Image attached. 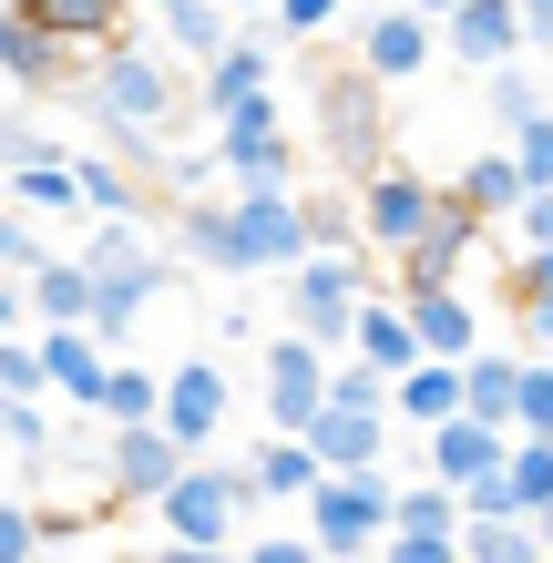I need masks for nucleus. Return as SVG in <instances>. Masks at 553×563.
Here are the masks:
<instances>
[{"instance_id":"nucleus-1","label":"nucleus","mask_w":553,"mask_h":563,"mask_svg":"<svg viewBox=\"0 0 553 563\" xmlns=\"http://www.w3.org/2000/svg\"><path fill=\"white\" fill-rule=\"evenodd\" d=\"M185 62L175 52H154V42H134L123 31L113 52H92L82 62V103H92V123H103V144L123 154V164H144L154 154V134H175V113H185Z\"/></svg>"},{"instance_id":"nucleus-2","label":"nucleus","mask_w":553,"mask_h":563,"mask_svg":"<svg viewBox=\"0 0 553 563\" xmlns=\"http://www.w3.org/2000/svg\"><path fill=\"white\" fill-rule=\"evenodd\" d=\"M360 297H369V256H360V246H339V256H298V267L277 277V318L339 358V349H349V328H360Z\"/></svg>"},{"instance_id":"nucleus-3","label":"nucleus","mask_w":553,"mask_h":563,"mask_svg":"<svg viewBox=\"0 0 553 563\" xmlns=\"http://www.w3.org/2000/svg\"><path fill=\"white\" fill-rule=\"evenodd\" d=\"M389 503H400V482H389L379 461H369V472H329V482H318L308 503H298V533L329 553V563L379 553V543H389Z\"/></svg>"},{"instance_id":"nucleus-4","label":"nucleus","mask_w":553,"mask_h":563,"mask_svg":"<svg viewBox=\"0 0 553 563\" xmlns=\"http://www.w3.org/2000/svg\"><path fill=\"white\" fill-rule=\"evenodd\" d=\"M308 103H318V154H329V175H349V185H360L369 164H379V113H389V82H369L360 62H329Z\"/></svg>"},{"instance_id":"nucleus-5","label":"nucleus","mask_w":553,"mask_h":563,"mask_svg":"<svg viewBox=\"0 0 553 563\" xmlns=\"http://www.w3.org/2000/svg\"><path fill=\"white\" fill-rule=\"evenodd\" d=\"M246 512H256L246 461H185V472L165 482V503H154L165 543H236V522H246Z\"/></svg>"},{"instance_id":"nucleus-6","label":"nucleus","mask_w":553,"mask_h":563,"mask_svg":"<svg viewBox=\"0 0 553 563\" xmlns=\"http://www.w3.org/2000/svg\"><path fill=\"white\" fill-rule=\"evenodd\" d=\"M431 206H441V175L379 154L369 175H360V246H369V256H410L420 225H431Z\"/></svg>"},{"instance_id":"nucleus-7","label":"nucleus","mask_w":553,"mask_h":563,"mask_svg":"<svg viewBox=\"0 0 553 563\" xmlns=\"http://www.w3.org/2000/svg\"><path fill=\"white\" fill-rule=\"evenodd\" d=\"M431 52H441V21L431 11H410V0H379V11H349V62H360L369 82H420L431 73Z\"/></svg>"},{"instance_id":"nucleus-8","label":"nucleus","mask_w":553,"mask_h":563,"mask_svg":"<svg viewBox=\"0 0 553 563\" xmlns=\"http://www.w3.org/2000/svg\"><path fill=\"white\" fill-rule=\"evenodd\" d=\"M215 164H225V185H287L298 195V134H287V113H277V92H256L246 113H225L215 123Z\"/></svg>"},{"instance_id":"nucleus-9","label":"nucleus","mask_w":553,"mask_h":563,"mask_svg":"<svg viewBox=\"0 0 553 563\" xmlns=\"http://www.w3.org/2000/svg\"><path fill=\"white\" fill-rule=\"evenodd\" d=\"M175 472H185V441H175L165 420H123V430H103V492H113V512H123V503L154 512Z\"/></svg>"},{"instance_id":"nucleus-10","label":"nucleus","mask_w":553,"mask_h":563,"mask_svg":"<svg viewBox=\"0 0 553 563\" xmlns=\"http://www.w3.org/2000/svg\"><path fill=\"white\" fill-rule=\"evenodd\" d=\"M236 206V256H246V277H287L308 256V216H298V195L287 185H246V195H225Z\"/></svg>"},{"instance_id":"nucleus-11","label":"nucleus","mask_w":553,"mask_h":563,"mask_svg":"<svg viewBox=\"0 0 553 563\" xmlns=\"http://www.w3.org/2000/svg\"><path fill=\"white\" fill-rule=\"evenodd\" d=\"M482 236H493V216H472L462 195L441 185V206H431V225H420V246L400 256V287H462V267L482 256Z\"/></svg>"},{"instance_id":"nucleus-12","label":"nucleus","mask_w":553,"mask_h":563,"mask_svg":"<svg viewBox=\"0 0 553 563\" xmlns=\"http://www.w3.org/2000/svg\"><path fill=\"white\" fill-rule=\"evenodd\" d=\"M318 410H329V349L277 328L267 339V430H308Z\"/></svg>"},{"instance_id":"nucleus-13","label":"nucleus","mask_w":553,"mask_h":563,"mask_svg":"<svg viewBox=\"0 0 553 563\" xmlns=\"http://www.w3.org/2000/svg\"><path fill=\"white\" fill-rule=\"evenodd\" d=\"M256 92H277V42H267V31H236V42H225L206 73H195L185 103L206 113V123H225V113H246Z\"/></svg>"},{"instance_id":"nucleus-14","label":"nucleus","mask_w":553,"mask_h":563,"mask_svg":"<svg viewBox=\"0 0 553 563\" xmlns=\"http://www.w3.org/2000/svg\"><path fill=\"white\" fill-rule=\"evenodd\" d=\"M225 400H236V389H225L215 358H185V369H165V410H154V420L185 441V461H206V441L225 430Z\"/></svg>"},{"instance_id":"nucleus-15","label":"nucleus","mask_w":553,"mask_h":563,"mask_svg":"<svg viewBox=\"0 0 553 563\" xmlns=\"http://www.w3.org/2000/svg\"><path fill=\"white\" fill-rule=\"evenodd\" d=\"M502 451H512V430H493V420H441V430H420V472L431 482H451V492H472V482H493L502 472Z\"/></svg>"},{"instance_id":"nucleus-16","label":"nucleus","mask_w":553,"mask_h":563,"mask_svg":"<svg viewBox=\"0 0 553 563\" xmlns=\"http://www.w3.org/2000/svg\"><path fill=\"white\" fill-rule=\"evenodd\" d=\"M441 52H451V62H472V73H493V62L523 52V11H512V0H451Z\"/></svg>"},{"instance_id":"nucleus-17","label":"nucleus","mask_w":553,"mask_h":563,"mask_svg":"<svg viewBox=\"0 0 553 563\" xmlns=\"http://www.w3.org/2000/svg\"><path fill=\"white\" fill-rule=\"evenodd\" d=\"M0 82H21V92H62V82H82V62L62 52L31 11H0Z\"/></svg>"},{"instance_id":"nucleus-18","label":"nucleus","mask_w":553,"mask_h":563,"mask_svg":"<svg viewBox=\"0 0 553 563\" xmlns=\"http://www.w3.org/2000/svg\"><path fill=\"white\" fill-rule=\"evenodd\" d=\"M410 308V339H420V358H472L482 349V318H472V297L462 287H389Z\"/></svg>"},{"instance_id":"nucleus-19","label":"nucleus","mask_w":553,"mask_h":563,"mask_svg":"<svg viewBox=\"0 0 553 563\" xmlns=\"http://www.w3.org/2000/svg\"><path fill=\"white\" fill-rule=\"evenodd\" d=\"M42 379H52V400H73V410H92L103 400V369H113V349L92 339V328H42Z\"/></svg>"},{"instance_id":"nucleus-20","label":"nucleus","mask_w":553,"mask_h":563,"mask_svg":"<svg viewBox=\"0 0 553 563\" xmlns=\"http://www.w3.org/2000/svg\"><path fill=\"white\" fill-rule=\"evenodd\" d=\"M298 441L318 451V472H369V461L389 451V420H379V410H349V400H329V410H318V420L298 430Z\"/></svg>"},{"instance_id":"nucleus-21","label":"nucleus","mask_w":553,"mask_h":563,"mask_svg":"<svg viewBox=\"0 0 553 563\" xmlns=\"http://www.w3.org/2000/svg\"><path fill=\"white\" fill-rule=\"evenodd\" d=\"M175 256H195L206 277H246V256H236V206H225V195H185V206H175Z\"/></svg>"},{"instance_id":"nucleus-22","label":"nucleus","mask_w":553,"mask_h":563,"mask_svg":"<svg viewBox=\"0 0 553 563\" xmlns=\"http://www.w3.org/2000/svg\"><path fill=\"white\" fill-rule=\"evenodd\" d=\"M339 358H369V369L379 379H400V369H420V339H410V308H400V297H360V328H349V349Z\"/></svg>"},{"instance_id":"nucleus-23","label":"nucleus","mask_w":553,"mask_h":563,"mask_svg":"<svg viewBox=\"0 0 553 563\" xmlns=\"http://www.w3.org/2000/svg\"><path fill=\"white\" fill-rule=\"evenodd\" d=\"M21 11L42 21L52 42L73 52V62H92V52H113V42H123V21H134V11H123V0H21Z\"/></svg>"},{"instance_id":"nucleus-24","label":"nucleus","mask_w":553,"mask_h":563,"mask_svg":"<svg viewBox=\"0 0 553 563\" xmlns=\"http://www.w3.org/2000/svg\"><path fill=\"white\" fill-rule=\"evenodd\" d=\"M21 308L42 318V328H82V318H92V267H82V256H62V246H52L42 267L21 277Z\"/></svg>"},{"instance_id":"nucleus-25","label":"nucleus","mask_w":553,"mask_h":563,"mask_svg":"<svg viewBox=\"0 0 553 563\" xmlns=\"http://www.w3.org/2000/svg\"><path fill=\"white\" fill-rule=\"evenodd\" d=\"M246 482H256V503H308L329 472H318V451L298 441V430H267V441L246 451Z\"/></svg>"},{"instance_id":"nucleus-26","label":"nucleus","mask_w":553,"mask_h":563,"mask_svg":"<svg viewBox=\"0 0 553 563\" xmlns=\"http://www.w3.org/2000/svg\"><path fill=\"white\" fill-rule=\"evenodd\" d=\"M389 420H410V430L462 420V358H420V369H400V379H389Z\"/></svg>"},{"instance_id":"nucleus-27","label":"nucleus","mask_w":553,"mask_h":563,"mask_svg":"<svg viewBox=\"0 0 553 563\" xmlns=\"http://www.w3.org/2000/svg\"><path fill=\"white\" fill-rule=\"evenodd\" d=\"M512 389H523V339H502V349H472V358H462V410H472V420L512 430Z\"/></svg>"},{"instance_id":"nucleus-28","label":"nucleus","mask_w":553,"mask_h":563,"mask_svg":"<svg viewBox=\"0 0 553 563\" xmlns=\"http://www.w3.org/2000/svg\"><path fill=\"white\" fill-rule=\"evenodd\" d=\"M73 185H82V216H134V225H144V206H154L144 175H134L113 144H103V154H73Z\"/></svg>"},{"instance_id":"nucleus-29","label":"nucleus","mask_w":553,"mask_h":563,"mask_svg":"<svg viewBox=\"0 0 553 563\" xmlns=\"http://www.w3.org/2000/svg\"><path fill=\"white\" fill-rule=\"evenodd\" d=\"M236 11H225V0H175V11H165V52L185 62V73H206V62L225 52V42H236Z\"/></svg>"},{"instance_id":"nucleus-30","label":"nucleus","mask_w":553,"mask_h":563,"mask_svg":"<svg viewBox=\"0 0 553 563\" xmlns=\"http://www.w3.org/2000/svg\"><path fill=\"white\" fill-rule=\"evenodd\" d=\"M451 195H462L472 216H493V225H502L512 206H523V164H512V144H493V154H472L462 175H451Z\"/></svg>"},{"instance_id":"nucleus-31","label":"nucleus","mask_w":553,"mask_h":563,"mask_svg":"<svg viewBox=\"0 0 553 563\" xmlns=\"http://www.w3.org/2000/svg\"><path fill=\"white\" fill-rule=\"evenodd\" d=\"M0 195H11L21 216H82V185H73V154H52V164H21V175H0Z\"/></svg>"},{"instance_id":"nucleus-32","label":"nucleus","mask_w":553,"mask_h":563,"mask_svg":"<svg viewBox=\"0 0 553 563\" xmlns=\"http://www.w3.org/2000/svg\"><path fill=\"white\" fill-rule=\"evenodd\" d=\"M482 113L502 123V144H512V134H523V123L543 113V73H523V52H512V62H493V73H482Z\"/></svg>"},{"instance_id":"nucleus-33","label":"nucleus","mask_w":553,"mask_h":563,"mask_svg":"<svg viewBox=\"0 0 553 563\" xmlns=\"http://www.w3.org/2000/svg\"><path fill=\"white\" fill-rule=\"evenodd\" d=\"M165 410V369H134V358H113L103 369V400H92V420L123 430V420H154Z\"/></svg>"},{"instance_id":"nucleus-34","label":"nucleus","mask_w":553,"mask_h":563,"mask_svg":"<svg viewBox=\"0 0 553 563\" xmlns=\"http://www.w3.org/2000/svg\"><path fill=\"white\" fill-rule=\"evenodd\" d=\"M462 563H553V553L523 512H493V522H462Z\"/></svg>"},{"instance_id":"nucleus-35","label":"nucleus","mask_w":553,"mask_h":563,"mask_svg":"<svg viewBox=\"0 0 553 563\" xmlns=\"http://www.w3.org/2000/svg\"><path fill=\"white\" fill-rule=\"evenodd\" d=\"M298 216H308V256L360 246V185H318V195H298Z\"/></svg>"},{"instance_id":"nucleus-36","label":"nucleus","mask_w":553,"mask_h":563,"mask_svg":"<svg viewBox=\"0 0 553 563\" xmlns=\"http://www.w3.org/2000/svg\"><path fill=\"white\" fill-rule=\"evenodd\" d=\"M389 533H462V492L420 472V482L400 492V503H389Z\"/></svg>"},{"instance_id":"nucleus-37","label":"nucleus","mask_w":553,"mask_h":563,"mask_svg":"<svg viewBox=\"0 0 553 563\" xmlns=\"http://www.w3.org/2000/svg\"><path fill=\"white\" fill-rule=\"evenodd\" d=\"M502 482H512V512L533 522V512L553 503V441H512V451H502Z\"/></svg>"},{"instance_id":"nucleus-38","label":"nucleus","mask_w":553,"mask_h":563,"mask_svg":"<svg viewBox=\"0 0 553 563\" xmlns=\"http://www.w3.org/2000/svg\"><path fill=\"white\" fill-rule=\"evenodd\" d=\"M512 441H553V358L523 349V389H512Z\"/></svg>"},{"instance_id":"nucleus-39","label":"nucleus","mask_w":553,"mask_h":563,"mask_svg":"<svg viewBox=\"0 0 553 563\" xmlns=\"http://www.w3.org/2000/svg\"><path fill=\"white\" fill-rule=\"evenodd\" d=\"M267 21H277V42H329L349 21V0H267Z\"/></svg>"},{"instance_id":"nucleus-40","label":"nucleus","mask_w":553,"mask_h":563,"mask_svg":"<svg viewBox=\"0 0 553 563\" xmlns=\"http://www.w3.org/2000/svg\"><path fill=\"white\" fill-rule=\"evenodd\" d=\"M62 533L52 512H31V503H0V563H42V543Z\"/></svg>"},{"instance_id":"nucleus-41","label":"nucleus","mask_w":553,"mask_h":563,"mask_svg":"<svg viewBox=\"0 0 553 563\" xmlns=\"http://www.w3.org/2000/svg\"><path fill=\"white\" fill-rule=\"evenodd\" d=\"M0 400H52V379H42V349H31L21 328L0 339Z\"/></svg>"},{"instance_id":"nucleus-42","label":"nucleus","mask_w":553,"mask_h":563,"mask_svg":"<svg viewBox=\"0 0 553 563\" xmlns=\"http://www.w3.org/2000/svg\"><path fill=\"white\" fill-rule=\"evenodd\" d=\"M0 441H11L21 461L52 451V400H0Z\"/></svg>"},{"instance_id":"nucleus-43","label":"nucleus","mask_w":553,"mask_h":563,"mask_svg":"<svg viewBox=\"0 0 553 563\" xmlns=\"http://www.w3.org/2000/svg\"><path fill=\"white\" fill-rule=\"evenodd\" d=\"M42 256H52V246L31 236V216L11 206V195H0V277H31V267H42Z\"/></svg>"},{"instance_id":"nucleus-44","label":"nucleus","mask_w":553,"mask_h":563,"mask_svg":"<svg viewBox=\"0 0 553 563\" xmlns=\"http://www.w3.org/2000/svg\"><path fill=\"white\" fill-rule=\"evenodd\" d=\"M52 154H62V144H52L31 113H0V175H21V164H52Z\"/></svg>"},{"instance_id":"nucleus-45","label":"nucleus","mask_w":553,"mask_h":563,"mask_svg":"<svg viewBox=\"0 0 553 563\" xmlns=\"http://www.w3.org/2000/svg\"><path fill=\"white\" fill-rule=\"evenodd\" d=\"M512 164H523V195H533V185H553V103L523 123V134H512Z\"/></svg>"},{"instance_id":"nucleus-46","label":"nucleus","mask_w":553,"mask_h":563,"mask_svg":"<svg viewBox=\"0 0 553 563\" xmlns=\"http://www.w3.org/2000/svg\"><path fill=\"white\" fill-rule=\"evenodd\" d=\"M379 563H462V533H389Z\"/></svg>"},{"instance_id":"nucleus-47","label":"nucleus","mask_w":553,"mask_h":563,"mask_svg":"<svg viewBox=\"0 0 553 563\" xmlns=\"http://www.w3.org/2000/svg\"><path fill=\"white\" fill-rule=\"evenodd\" d=\"M553 297V246H523L512 256V308H543Z\"/></svg>"},{"instance_id":"nucleus-48","label":"nucleus","mask_w":553,"mask_h":563,"mask_svg":"<svg viewBox=\"0 0 553 563\" xmlns=\"http://www.w3.org/2000/svg\"><path fill=\"white\" fill-rule=\"evenodd\" d=\"M502 225H512V246H553V185H533V195H523V206H512Z\"/></svg>"},{"instance_id":"nucleus-49","label":"nucleus","mask_w":553,"mask_h":563,"mask_svg":"<svg viewBox=\"0 0 553 563\" xmlns=\"http://www.w3.org/2000/svg\"><path fill=\"white\" fill-rule=\"evenodd\" d=\"M512 328H523L533 358H553V297H543V308H512Z\"/></svg>"},{"instance_id":"nucleus-50","label":"nucleus","mask_w":553,"mask_h":563,"mask_svg":"<svg viewBox=\"0 0 553 563\" xmlns=\"http://www.w3.org/2000/svg\"><path fill=\"white\" fill-rule=\"evenodd\" d=\"M154 563H246V553H236V543H165Z\"/></svg>"},{"instance_id":"nucleus-51","label":"nucleus","mask_w":553,"mask_h":563,"mask_svg":"<svg viewBox=\"0 0 553 563\" xmlns=\"http://www.w3.org/2000/svg\"><path fill=\"white\" fill-rule=\"evenodd\" d=\"M523 11V42H553V0H512Z\"/></svg>"},{"instance_id":"nucleus-52","label":"nucleus","mask_w":553,"mask_h":563,"mask_svg":"<svg viewBox=\"0 0 553 563\" xmlns=\"http://www.w3.org/2000/svg\"><path fill=\"white\" fill-rule=\"evenodd\" d=\"M21 318H31V308H21V277H0V339H11Z\"/></svg>"},{"instance_id":"nucleus-53","label":"nucleus","mask_w":553,"mask_h":563,"mask_svg":"<svg viewBox=\"0 0 553 563\" xmlns=\"http://www.w3.org/2000/svg\"><path fill=\"white\" fill-rule=\"evenodd\" d=\"M533 52H543V62H533V73H543V103H553V42H533Z\"/></svg>"},{"instance_id":"nucleus-54","label":"nucleus","mask_w":553,"mask_h":563,"mask_svg":"<svg viewBox=\"0 0 553 563\" xmlns=\"http://www.w3.org/2000/svg\"><path fill=\"white\" fill-rule=\"evenodd\" d=\"M533 533H543V553H553V503H543V512H533Z\"/></svg>"},{"instance_id":"nucleus-55","label":"nucleus","mask_w":553,"mask_h":563,"mask_svg":"<svg viewBox=\"0 0 553 563\" xmlns=\"http://www.w3.org/2000/svg\"><path fill=\"white\" fill-rule=\"evenodd\" d=\"M410 11H431V21H451V0H410Z\"/></svg>"},{"instance_id":"nucleus-56","label":"nucleus","mask_w":553,"mask_h":563,"mask_svg":"<svg viewBox=\"0 0 553 563\" xmlns=\"http://www.w3.org/2000/svg\"><path fill=\"white\" fill-rule=\"evenodd\" d=\"M123 11H175V0H123Z\"/></svg>"},{"instance_id":"nucleus-57","label":"nucleus","mask_w":553,"mask_h":563,"mask_svg":"<svg viewBox=\"0 0 553 563\" xmlns=\"http://www.w3.org/2000/svg\"><path fill=\"white\" fill-rule=\"evenodd\" d=\"M225 11H267V0H225Z\"/></svg>"},{"instance_id":"nucleus-58","label":"nucleus","mask_w":553,"mask_h":563,"mask_svg":"<svg viewBox=\"0 0 553 563\" xmlns=\"http://www.w3.org/2000/svg\"><path fill=\"white\" fill-rule=\"evenodd\" d=\"M349 563H379V553H349Z\"/></svg>"},{"instance_id":"nucleus-59","label":"nucleus","mask_w":553,"mask_h":563,"mask_svg":"<svg viewBox=\"0 0 553 563\" xmlns=\"http://www.w3.org/2000/svg\"><path fill=\"white\" fill-rule=\"evenodd\" d=\"M0 11H21V0H0Z\"/></svg>"}]
</instances>
